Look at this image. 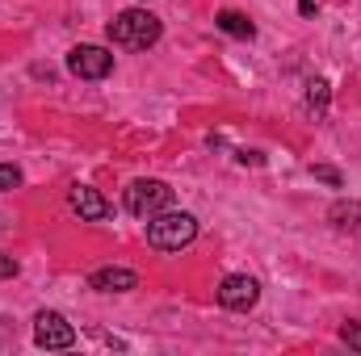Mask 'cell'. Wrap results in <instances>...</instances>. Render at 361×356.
I'll return each instance as SVG.
<instances>
[{
    "mask_svg": "<svg viewBox=\"0 0 361 356\" xmlns=\"http://www.w3.org/2000/svg\"><path fill=\"white\" fill-rule=\"evenodd\" d=\"M68 205L80 214V222H105V218L114 214V205H109L92 184H72V189H68Z\"/></svg>",
    "mask_w": 361,
    "mask_h": 356,
    "instance_id": "52a82bcc",
    "label": "cell"
},
{
    "mask_svg": "<svg viewBox=\"0 0 361 356\" xmlns=\"http://www.w3.org/2000/svg\"><path fill=\"white\" fill-rule=\"evenodd\" d=\"M68 72L80 76V80H105V76L114 72V55H109L105 46H92V42L72 46V51H68Z\"/></svg>",
    "mask_w": 361,
    "mask_h": 356,
    "instance_id": "5b68a950",
    "label": "cell"
},
{
    "mask_svg": "<svg viewBox=\"0 0 361 356\" xmlns=\"http://www.w3.org/2000/svg\"><path fill=\"white\" fill-rule=\"evenodd\" d=\"M341 340H345L349 348H357V352H361V323H345V327H341Z\"/></svg>",
    "mask_w": 361,
    "mask_h": 356,
    "instance_id": "5bb4252c",
    "label": "cell"
},
{
    "mask_svg": "<svg viewBox=\"0 0 361 356\" xmlns=\"http://www.w3.org/2000/svg\"><path fill=\"white\" fill-rule=\"evenodd\" d=\"M298 13H302V17H311V13H315V0H302V4H298Z\"/></svg>",
    "mask_w": 361,
    "mask_h": 356,
    "instance_id": "e0dca14e",
    "label": "cell"
},
{
    "mask_svg": "<svg viewBox=\"0 0 361 356\" xmlns=\"http://www.w3.org/2000/svg\"><path fill=\"white\" fill-rule=\"evenodd\" d=\"M0 276H17V260L4 256V252H0Z\"/></svg>",
    "mask_w": 361,
    "mask_h": 356,
    "instance_id": "9a60e30c",
    "label": "cell"
},
{
    "mask_svg": "<svg viewBox=\"0 0 361 356\" xmlns=\"http://www.w3.org/2000/svg\"><path fill=\"white\" fill-rule=\"evenodd\" d=\"M169 205H173V189H169L164 180L143 177V180H130V184H126V210H130L135 218H152V214H160V210H169Z\"/></svg>",
    "mask_w": 361,
    "mask_h": 356,
    "instance_id": "3957f363",
    "label": "cell"
},
{
    "mask_svg": "<svg viewBox=\"0 0 361 356\" xmlns=\"http://www.w3.org/2000/svg\"><path fill=\"white\" fill-rule=\"evenodd\" d=\"M109 38L126 51H147L160 42V17H152L147 8H122L109 21Z\"/></svg>",
    "mask_w": 361,
    "mask_h": 356,
    "instance_id": "7a4b0ae2",
    "label": "cell"
},
{
    "mask_svg": "<svg viewBox=\"0 0 361 356\" xmlns=\"http://www.w3.org/2000/svg\"><path fill=\"white\" fill-rule=\"evenodd\" d=\"M257 302H261V281L257 276H248V272L223 276V285H219V306L223 310H252Z\"/></svg>",
    "mask_w": 361,
    "mask_h": 356,
    "instance_id": "8992f818",
    "label": "cell"
},
{
    "mask_svg": "<svg viewBox=\"0 0 361 356\" xmlns=\"http://www.w3.org/2000/svg\"><path fill=\"white\" fill-rule=\"evenodd\" d=\"M214 25H219L223 34H231V38H252V34H257V25H252L244 13H235V8H223V13L214 17Z\"/></svg>",
    "mask_w": 361,
    "mask_h": 356,
    "instance_id": "30bf717a",
    "label": "cell"
},
{
    "mask_svg": "<svg viewBox=\"0 0 361 356\" xmlns=\"http://www.w3.org/2000/svg\"><path fill=\"white\" fill-rule=\"evenodd\" d=\"M135 285H139V276L130 268H97L89 276V289H97V293H126Z\"/></svg>",
    "mask_w": 361,
    "mask_h": 356,
    "instance_id": "ba28073f",
    "label": "cell"
},
{
    "mask_svg": "<svg viewBox=\"0 0 361 356\" xmlns=\"http://www.w3.org/2000/svg\"><path fill=\"white\" fill-rule=\"evenodd\" d=\"M311 177L324 180V184H341V172H336V168H328V164H311Z\"/></svg>",
    "mask_w": 361,
    "mask_h": 356,
    "instance_id": "4fadbf2b",
    "label": "cell"
},
{
    "mask_svg": "<svg viewBox=\"0 0 361 356\" xmlns=\"http://www.w3.org/2000/svg\"><path fill=\"white\" fill-rule=\"evenodd\" d=\"M235 160H240V164H261V151H240Z\"/></svg>",
    "mask_w": 361,
    "mask_h": 356,
    "instance_id": "2e32d148",
    "label": "cell"
},
{
    "mask_svg": "<svg viewBox=\"0 0 361 356\" xmlns=\"http://www.w3.org/2000/svg\"><path fill=\"white\" fill-rule=\"evenodd\" d=\"M328 222L336 231H361V201H336L328 210Z\"/></svg>",
    "mask_w": 361,
    "mask_h": 356,
    "instance_id": "9c48e42d",
    "label": "cell"
},
{
    "mask_svg": "<svg viewBox=\"0 0 361 356\" xmlns=\"http://www.w3.org/2000/svg\"><path fill=\"white\" fill-rule=\"evenodd\" d=\"M197 239V218L185 210H160L147 218V243L160 252H180Z\"/></svg>",
    "mask_w": 361,
    "mask_h": 356,
    "instance_id": "6da1fadb",
    "label": "cell"
},
{
    "mask_svg": "<svg viewBox=\"0 0 361 356\" xmlns=\"http://www.w3.org/2000/svg\"><path fill=\"white\" fill-rule=\"evenodd\" d=\"M17 184H21V168L17 164H0V193H8Z\"/></svg>",
    "mask_w": 361,
    "mask_h": 356,
    "instance_id": "7c38bea8",
    "label": "cell"
},
{
    "mask_svg": "<svg viewBox=\"0 0 361 356\" xmlns=\"http://www.w3.org/2000/svg\"><path fill=\"white\" fill-rule=\"evenodd\" d=\"M328 96H332V89H328V80H311L307 84V113H315V117H324V109H328Z\"/></svg>",
    "mask_w": 361,
    "mask_h": 356,
    "instance_id": "8fae6325",
    "label": "cell"
},
{
    "mask_svg": "<svg viewBox=\"0 0 361 356\" xmlns=\"http://www.w3.org/2000/svg\"><path fill=\"white\" fill-rule=\"evenodd\" d=\"M34 344L47 352H63L76 344V327L59 314V310H38L34 314Z\"/></svg>",
    "mask_w": 361,
    "mask_h": 356,
    "instance_id": "277c9868",
    "label": "cell"
}]
</instances>
